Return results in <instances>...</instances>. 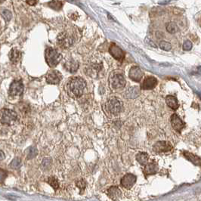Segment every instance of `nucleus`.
<instances>
[{
    "label": "nucleus",
    "instance_id": "f257e3e1",
    "mask_svg": "<svg viewBox=\"0 0 201 201\" xmlns=\"http://www.w3.org/2000/svg\"><path fill=\"white\" fill-rule=\"evenodd\" d=\"M85 86V81L81 77L71 78L68 83V92L76 98H79L83 95Z\"/></svg>",
    "mask_w": 201,
    "mask_h": 201
},
{
    "label": "nucleus",
    "instance_id": "f03ea898",
    "mask_svg": "<svg viewBox=\"0 0 201 201\" xmlns=\"http://www.w3.org/2000/svg\"><path fill=\"white\" fill-rule=\"evenodd\" d=\"M45 57H46V63L50 68L56 67L60 63V61L62 60V55L56 49L51 47L46 48Z\"/></svg>",
    "mask_w": 201,
    "mask_h": 201
},
{
    "label": "nucleus",
    "instance_id": "7ed1b4c3",
    "mask_svg": "<svg viewBox=\"0 0 201 201\" xmlns=\"http://www.w3.org/2000/svg\"><path fill=\"white\" fill-rule=\"evenodd\" d=\"M109 83L111 88L115 90L123 89L126 84V81L123 76L118 73H115L111 76L109 79Z\"/></svg>",
    "mask_w": 201,
    "mask_h": 201
},
{
    "label": "nucleus",
    "instance_id": "20e7f679",
    "mask_svg": "<svg viewBox=\"0 0 201 201\" xmlns=\"http://www.w3.org/2000/svg\"><path fill=\"white\" fill-rule=\"evenodd\" d=\"M57 44L62 48H69L74 42V38L73 35L68 32H62L57 36Z\"/></svg>",
    "mask_w": 201,
    "mask_h": 201
},
{
    "label": "nucleus",
    "instance_id": "39448f33",
    "mask_svg": "<svg viewBox=\"0 0 201 201\" xmlns=\"http://www.w3.org/2000/svg\"><path fill=\"white\" fill-rule=\"evenodd\" d=\"M107 109L109 112L113 115H118L122 111V102L117 98H111L107 104Z\"/></svg>",
    "mask_w": 201,
    "mask_h": 201
},
{
    "label": "nucleus",
    "instance_id": "423d86ee",
    "mask_svg": "<svg viewBox=\"0 0 201 201\" xmlns=\"http://www.w3.org/2000/svg\"><path fill=\"white\" fill-rule=\"evenodd\" d=\"M18 119V115L14 111L9 109H4L2 111L1 122L3 124L11 125L15 122Z\"/></svg>",
    "mask_w": 201,
    "mask_h": 201
},
{
    "label": "nucleus",
    "instance_id": "0eeeda50",
    "mask_svg": "<svg viewBox=\"0 0 201 201\" xmlns=\"http://www.w3.org/2000/svg\"><path fill=\"white\" fill-rule=\"evenodd\" d=\"M24 89V84L21 80H14L12 82L9 87L8 95L12 97L20 96L23 94Z\"/></svg>",
    "mask_w": 201,
    "mask_h": 201
},
{
    "label": "nucleus",
    "instance_id": "6e6552de",
    "mask_svg": "<svg viewBox=\"0 0 201 201\" xmlns=\"http://www.w3.org/2000/svg\"><path fill=\"white\" fill-rule=\"evenodd\" d=\"M109 52L113 58L119 61H122L125 58V52L116 44L111 43L109 48Z\"/></svg>",
    "mask_w": 201,
    "mask_h": 201
},
{
    "label": "nucleus",
    "instance_id": "1a4fd4ad",
    "mask_svg": "<svg viewBox=\"0 0 201 201\" xmlns=\"http://www.w3.org/2000/svg\"><path fill=\"white\" fill-rule=\"evenodd\" d=\"M136 176H134L133 174L131 173H128V174L125 175L121 179V185L126 189H130L133 187L134 185L136 182Z\"/></svg>",
    "mask_w": 201,
    "mask_h": 201
},
{
    "label": "nucleus",
    "instance_id": "9d476101",
    "mask_svg": "<svg viewBox=\"0 0 201 201\" xmlns=\"http://www.w3.org/2000/svg\"><path fill=\"white\" fill-rule=\"evenodd\" d=\"M62 79V74L57 70H51L46 76V81L48 84L57 85Z\"/></svg>",
    "mask_w": 201,
    "mask_h": 201
},
{
    "label": "nucleus",
    "instance_id": "9b49d317",
    "mask_svg": "<svg viewBox=\"0 0 201 201\" xmlns=\"http://www.w3.org/2000/svg\"><path fill=\"white\" fill-rule=\"evenodd\" d=\"M172 148V145L168 141H160L156 143L154 145L153 150L156 153H165V152H168L171 150Z\"/></svg>",
    "mask_w": 201,
    "mask_h": 201
},
{
    "label": "nucleus",
    "instance_id": "f8f14e48",
    "mask_svg": "<svg viewBox=\"0 0 201 201\" xmlns=\"http://www.w3.org/2000/svg\"><path fill=\"white\" fill-rule=\"evenodd\" d=\"M157 79L154 77H146L141 85V89L143 90H150L157 86Z\"/></svg>",
    "mask_w": 201,
    "mask_h": 201
},
{
    "label": "nucleus",
    "instance_id": "ddd939ff",
    "mask_svg": "<svg viewBox=\"0 0 201 201\" xmlns=\"http://www.w3.org/2000/svg\"><path fill=\"white\" fill-rule=\"evenodd\" d=\"M144 76V73L141 70L139 67L134 66L130 69L129 73V77L132 80L135 82H140Z\"/></svg>",
    "mask_w": 201,
    "mask_h": 201
},
{
    "label": "nucleus",
    "instance_id": "4468645a",
    "mask_svg": "<svg viewBox=\"0 0 201 201\" xmlns=\"http://www.w3.org/2000/svg\"><path fill=\"white\" fill-rule=\"evenodd\" d=\"M171 124H172L173 129L176 130L178 133H181V131L184 129L185 126V122L176 113L172 114V117H171Z\"/></svg>",
    "mask_w": 201,
    "mask_h": 201
},
{
    "label": "nucleus",
    "instance_id": "2eb2a0df",
    "mask_svg": "<svg viewBox=\"0 0 201 201\" xmlns=\"http://www.w3.org/2000/svg\"><path fill=\"white\" fill-rule=\"evenodd\" d=\"M158 172V166L155 162H151L145 165L144 169V174L145 177L156 174Z\"/></svg>",
    "mask_w": 201,
    "mask_h": 201
},
{
    "label": "nucleus",
    "instance_id": "dca6fc26",
    "mask_svg": "<svg viewBox=\"0 0 201 201\" xmlns=\"http://www.w3.org/2000/svg\"><path fill=\"white\" fill-rule=\"evenodd\" d=\"M107 194L110 198L113 200H117L120 198L121 194H122V192H121L120 189L117 186H112L110 188L107 190Z\"/></svg>",
    "mask_w": 201,
    "mask_h": 201
},
{
    "label": "nucleus",
    "instance_id": "f3484780",
    "mask_svg": "<svg viewBox=\"0 0 201 201\" xmlns=\"http://www.w3.org/2000/svg\"><path fill=\"white\" fill-rule=\"evenodd\" d=\"M64 67L65 70H68L69 73H73L77 72L78 68H79V63L77 62L76 61L70 59V60L67 61L66 62L64 63Z\"/></svg>",
    "mask_w": 201,
    "mask_h": 201
},
{
    "label": "nucleus",
    "instance_id": "a211bd4d",
    "mask_svg": "<svg viewBox=\"0 0 201 201\" xmlns=\"http://www.w3.org/2000/svg\"><path fill=\"white\" fill-rule=\"evenodd\" d=\"M8 56H9V58H10V61H12L13 64H16V63H18L20 59L21 53H20L19 50H18L17 48H14L11 50Z\"/></svg>",
    "mask_w": 201,
    "mask_h": 201
},
{
    "label": "nucleus",
    "instance_id": "6ab92c4d",
    "mask_svg": "<svg viewBox=\"0 0 201 201\" xmlns=\"http://www.w3.org/2000/svg\"><path fill=\"white\" fill-rule=\"evenodd\" d=\"M183 155L187 160L191 161L193 164L197 166H200L201 164L200 158L197 157V155H194V154L190 153V152H185V153L183 154Z\"/></svg>",
    "mask_w": 201,
    "mask_h": 201
},
{
    "label": "nucleus",
    "instance_id": "aec40b11",
    "mask_svg": "<svg viewBox=\"0 0 201 201\" xmlns=\"http://www.w3.org/2000/svg\"><path fill=\"white\" fill-rule=\"evenodd\" d=\"M166 102L167 105L170 107L171 109L172 110H176L178 109V100L176 99V97L172 96V95H168L166 98Z\"/></svg>",
    "mask_w": 201,
    "mask_h": 201
},
{
    "label": "nucleus",
    "instance_id": "412c9836",
    "mask_svg": "<svg viewBox=\"0 0 201 201\" xmlns=\"http://www.w3.org/2000/svg\"><path fill=\"white\" fill-rule=\"evenodd\" d=\"M149 160L148 154L145 152H141V153L138 154L136 155V160L139 162L141 166H145L148 164Z\"/></svg>",
    "mask_w": 201,
    "mask_h": 201
},
{
    "label": "nucleus",
    "instance_id": "4be33fe9",
    "mask_svg": "<svg viewBox=\"0 0 201 201\" xmlns=\"http://www.w3.org/2000/svg\"><path fill=\"white\" fill-rule=\"evenodd\" d=\"M48 5L54 10L60 11L63 7V3L59 0H52L48 3Z\"/></svg>",
    "mask_w": 201,
    "mask_h": 201
},
{
    "label": "nucleus",
    "instance_id": "5701e85b",
    "mask_svg": "<svg viewBox=\"0 0 201 201\" xmlns=\"http://www.w3.org/2000/svg\"><path fill=\"white\" fill-rule=\"evenodd\" d=\"M139 95V89L138 87H133L130 88L126 92V97L128 98H135Z\"/></svg>",
    "mask_w": 201,
    "mask_h": 201
},
{
    "label": "nucleus",
    "instance_id": "b1692460",
    "mask_svg": "<svg viewBox=\"0 0 201 201\" xmlns=\"http://www.w3.org/2000/svg\"><path fill=\"white\" fill-rule=\"evenodd\" d=\"M166 28L167 32L169 33H176L178 31V26L176 25V23H173V22H169V23H167L166 26Z\"/></svg>",
    "mask_w": 201,
    "mask_h": 201
},
{
    "label": "nucleus",
    "instance_id": "393cba45",
    "mask_svg": "<svg viewBox=\"0 0 201 201\" xmlns=\"http://www.w3.org/2000/svg\"><path fill=\"white\" fill-rule=\"evenodd\" d=\"M87 74H89V76H92V74H98L100 71V67L98 65L95 64L92 66H89V70H87Z\"/></svg>",
    "mask_w": 201,
    "mask_h": 201
},
{
    "label": "nucleus",
    "instance_id": "a878e982",
    "mask_svg": "<svg viewBox=\"0 0 201 201\" xmlns=\"http://www.w3.org/2000/svg\"><path fill=\"white\" fill-rule=\"evenodd\" d=\"M48 183L49 184V185H51L52 187L55 190V191L59 188L58 181H57V178L54 177V176H50V177L48 178Z\"/></svg>",
    "mask_w": 201,
    "mask_h": 201
},
{
    "label": "nucleus",
    "instance_id": "bb28decb",
    "mask_svg": "<svg viewBox=\"0 0 201 201\" xmlns=\"http://www.w3.org/2000/svg\"><path fill=\"white\" fill-rule=\"evenodd\" d=\"M37 149L34 147H30L27 150V159L30 160L34 158L37 155Z\"/></svg>",
    "mask_w": 201,
    "mask_h": 201
},
{
    "label": "nucleus",
    "instance_id": "cd10ccee",
    "mask_svg": "<svg viewBox=\"0 0 201 201\" xmlns=\"http://www.w3.org/2000/svg\"><path fill=\"white\" fill-rule=\"evenodd\" d=\"M21 164H22L21 160H20L19 158H15V159H14L12 162H11L9 166H10V168L18 169L21 166Z\"/></svg>",
    "mask_w": 201,
    "mask_h": 201
},
{
    "label": "nucleus",
    "instance_id": "c85d7f7f",
    "mask_svg": "<svg viewBox=\"0 0 201 201\" xmlns=\"http://www.w3.org/2000/svg\"><path fill=\"white\" fill-rule=\"evenodd\" d=\"M159 46L161 49L164 50V51H166V52L170 51L171 48H172V46H171V44L169 43V42H166V41H161V42H160Z\"/></svg>",
    "mask_w": 201,
    "mask_h": 201
},
{
    "label": "nucleus",
    "instance_id": "c756f323",
    "mask_svg": "<svg viewBox=\"0 0 201 201\" xmlns=\"http://www.w3.org/2000/svg\"><path fill=\"white\" fill-rule=\"evenodd\" d=\"M2 16L4 18V19L5 20H7V21H9L11 19H12V13H11L10 11L8 10H4L3 12V13H2Z\"/></svg>",
    "mask_w": 201,
    "mask_h": 201
},
{
    "label": "nucleus",
    "instance_id": "7c9ffc66",
    "mask_svg": "<svg viewBox=\"0 0 201 201\" xmlns=\"http://www.w3.org/2000/svg\"><path fill=\"white\" fill-rule=\"evenodd\" d=\"M192 42L189 40H186L183 44V49L185 51H190L192 48Z\"/></svg>",
    "mask_w": 201,
    "mask_h": 201
},
{
    "label": "nucleus",
    "instance_id": "2f4dec72",
    "mask_svg": "<svg viewBox=\"0 0 201 201\" xmlns=\"http://www.w3.org/2000/svg\"><path fill=\"white\" fill-rule=\"evenodd\" d=\"M76 184H77V186L80 190H84L85 186H86V183H85V182L83 179H81L79 180V181L77 182V183Z\"/></svg>",
    "mask_w": 201,
    "mask_h": 201
},
{
    "label": "nucleus",
    "instance_id": "473e14b6",
    "mask_svg": "<svg viewBox=\"0 0 201 201\" xmlns=\"http://www.w3.org/2000/svg\"><path fill=\"white\" fill-rule=\"evenodd\" d=\"M6 176H7V173L5 172L4 170H3V169H2L1 170V182L2 183H3L4 179L5 178H6Z\"/></svg>",
    "mask_w": 201,
    "mask_h": 201
},
{
    "label": "nucleus",
    "instance_id": "72a5a7b5",
    "mask_svg": "<svg viewBox=\"0 0 201 201\" xmlns=\"http://www.w3.org/2000/svg\"><path fill=\"white\" fill-rule=\"evenodd\" d=\"M26 2L30 5H34L37 3V0H26Z\"/></svg>",
    "mask_w": 201,
    "mask_h": 201
},
{
    "label": "nucleus",
    "instance_id": "f704fd0d",
    "mask_svg": "<svg viewBox=\"0 0 201 201\" xmlns=\"http://www.w3.org/2000/svg\"><path fill=\"white\" fill-rule=\"evenodd\" d=\"M1 160H3V159H4V154H3V152L1 151Z\"/></svg>",
    "mask_w": 201,
    "mask_h": 201
},
{
    "label": "nucleus",
    "instance_id": "c9c22d12",
    "mask_svg": "<svg viewBox=\"0 0 201 201\" xmlns=\"http://www.w3.org/2000/svg\"><path fill=\"white\" fill-rule=\"evenodd\" d=\"M4 1H5V0H1V3H3Z\"/></svg>",
    "mask_w": 201,
    "mask_h": 201
}]
</instances>
